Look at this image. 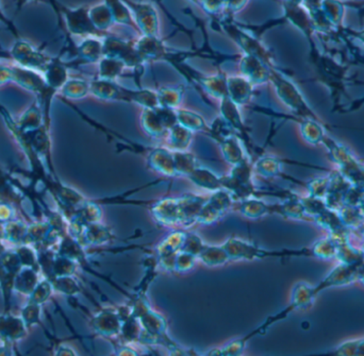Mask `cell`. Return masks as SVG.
<instances>
[{"label": "cell", "instance_id": "816d5d0a", "mask_svg": "<svg viewBox=\"0 0 364 356\" xmlns=\"http://www.w3.org/2000/svg\"><path fill=\"white\" fill-rule=\"evenodd\" d=\"M358 337L348 340L342 344H339L338 347L334 348V351L326 352V355H355L357 352Z\"/></svg>", "mask_w": 364, "mask_h": 356}, {"label": "cell", "instance_id": "9c48e42d", "mask_svg": "<svg viewBox=\"0 0 364 356\" xmlns=\"http://www.w3.org/2000/svg\"><path fill=\"white\" fill-rule=\"evenodd\" d=\"M91 330L95 336L112 340L119 337L121 333L122 319L117 309L114 307H104L100 309L96 314L91 317Z\"/></svg>", "mask_w": 364, "mask_h": 356}, {"label": "cell", "instance_id": "94428289", "mask_svg": "<svg viewBox=\"0 0 364 356\" xmlns=\"http://www.w3.org/2000/svg\"><path fill=\"white\" fill-rule=\"evenodd\" d=\"M30 1H36V0H16L17 9L21 10L23 5L30 3Z\"/></svg>", "mask_w": 364, "mask_h": 356}, {"label": "cell", "instance_id": "d6986e66", "mask_svg": "<svg viewBox=\"0 0 364 356\" xmlns=\"http://www.w3.org/2000/svg\"><path fill=\"white\" fill-rule=\"evenodd\" d=\"M147 166L164 177L176 178L173 150L163 147L152 149L147 154Z\"/></svg>", "mask_w": 364, "mask_h": 356}, {"label": "cell", "instance_id": "8fae6325", "mask_svg": "<svg viewBox=\"0 0 364 356\" xmlns=\"http://www.w3.org/2000/svg\"><path fill=\"white\" fill-rule=\"evenodd\" d=\"M149 211L157 224L174 228L181 226L179 197H164L149 203Z\"/></svg>", "mask_w": 364, "mask_h": 356}, {"label": "cell", "instance_id": "1f68e13d", "mask_svg": "<svg viewBox=\"0 0 364 356\" xmlns=\"http://www.w3.org/2000/svg\"><path fill=\"white\" fill-rule=\"evenodd\" d=\"M23 199H24L23 193L19 191L16 185L10 179L5 170L0 167V202L9 203L15 208H19Z\"/></svg>", "mask_w": 364, "mask_h": 356}, {"label": "cell", "instance_id": "3957f363", "mask_svg": "<svg viewBox=\"0 0 364 356\" xmlns=\"http://www.w3.org/2000/svg\"><path fill=\"white\" fill-rule=\"evenodd\" d=\"M225 249L227 250L231 262L234 261H253L271 259V257H296V250H267L258 246L242 241L237 237H230L223 244Z\"/></svg>", "mask_w": 364, "mask_h": 356}, {"label": "cell", "instance_id": "bcb514c9", "mask_svg": "<svg viewBox=\"0 0 364 356\" xmlns=\"http://www.w3.org/2000/svg\"><path fill=\"white\" fill-rule=\"evenodd\" d=\"M41 314H42V305L29 299L21 311V319L24 321L28 330L34 326L43 327Z\"/></svg>", "mask_w": 364, "mask_h": 356}, {"label": "cell", "instance_id": "8992f818", "mask_svg": "<svg viewBox=\"0 0 364 356\" xmlns=\"http://www.w3.org/2000/svg\"><path fill=\"white\" fill-rule=\"evenodd\" d=\"M23 268L14 249H5L0 253V290L3 298V313L11 311V297L14 292V280L17 272Z\"/></svg>", "mask_w": 364, "mask_h": 356}, {"label": "cell", "instance_id": "74e56055", "mask_svg": "<svg viewBox=\"0 0 364 356\" xmlns=\"http://www.w3.org/2000/svg\"><path fill=\"white\" fill-rule=\"evenodd\" d=\"M176 177H189L199 166L196 156L185 151H174Z\"/></svg>", "mask_w": 364, "mask_h": 356}, {"label": "cell", "instance_id": "603a6c76", "mask_svg": "<svg viewBox=\"0 0 364 356\" xmlns=\"http://www.w3.org/2000/svg\"><path fill=\"white\" fill-rule=\"evenodd\" d=\"M113 239H115V235L111 229L98 222L84 226V229L78 241L83 247L88 248L98 247Z\"/></svg>", "mask_w": 364, "mask_h": 356}, {"label": "cell", "instance_id": "ee69618b", "mask_svg": "<svg viewBox=\"0 0 364 356\" xmlns=\"http://www.w3.org/2000/svg\"><path fill=\"white\" fill-rule=\"evenodd\" d=\"M50 226H50L47 219L28 224V230H27L24 245L32 246L34 249L40 247L44 239H45Z\"/></svg>", "mask_w": 364, "mask_h": 356}, {"label": "cell", "instance_id": "30bf717a", "mask_svg": "<svg viewBox=\"0 0 364 356\" xmlns=\"http://www.w3.org/2000/svg\"><path fill=\"white\" fill-rule=\"evenodd\" d=\"M185 230H176L168 234L166 239L156 248V257L158 266L168 272H175L176 257L181 250L185 241Z\"/></svg>", "mask_w": 364, "mask_h": 356}, {"label": "cell", "instance_id": "5b68a950", "mask_svg": "<svg viewBox=\"0 0 364 356\" xmlns=\"http://www.w3.org/2000/svg\"><path fill=\"white\" fill-rule=\"evenodd\" d=\"M173 67L180 71L185 78L189 79L195 84L199 85L207 94L222 100L225 97H228L227 92V75L224 73H218V75H203L199 71H195L193 67H190L185 62L174 64Z\"/></svg>", "mask_w": 364, "mask_h": 356}, {"label": "cell", "instance_id": "680465c9", "mask_svg": "<svg viewBox=\"0 0 364 356\" xmlns=\"http://www.w3.org/2000/svg\"><path fill=\"white\" fill-rule=\"evenodd\" d=\"M358 281L364 285V262L358 266Z\"/></svg>", "mask_w": 364, "mask_h": 356}, {"label": "cell", "instance_id": "f1b7e54d", "mask_svg": "<svg viewBox=\"0 0 364 356\" xmlns=\"http://www.w3.org/2000/svg\"><path fill=\"white\" fill-rule=\"evenodd\" d=\"M176 114H177L178 123L187 128V130L193 133L203 132L206 133L207 135L210 134L211 127L203 119V116L190 110L179 109V108L176 109Z\"/></svg>", "mask_w": 364, "mask_h": 356}, {"label": "cell", "instance_id": "db71d44e", "mask_svg": "<svg viewBox=\"0 0 364 356\" xmlns=\"http://www.w3.org/2000/svg\"><path fill=\"white\" fill-rule=\"evenodd\" d=\"M114 349H115L116 355H140V352H137L135 348L131 346V344H126V342H115L113 344Z\"/></svg>", "mask_w": 364, "mask_h": 356}, {"label": "cell", "instance_id": "f35d334b", "mask_svg": "<svg viewBox=\"0 0 364 356\" xmlns=\"http://www.w3.org/2000/svg\"><path fill=\"white\" fill-rule=\"evenodd\" d=\"M28 224L21 220H10L3 224V237L5 241L16 246L24 245L26 239Z\"/></svg>", "mask_w": 364, "mask_h": 356}, {"label": "cell", "instance_id": "484cf974", "mask_svg": "<svg viewBox=\"0 0 364 356\" xmlns=\"http://www.w3.org/2000/svg\"><path fill=\"white\" fill-rule=\"evenodd\" d=\"M40 282V270L32 267H23L17 272L14 280V292L23 296L32 294L36 286Z\"/></svg>", "mask_w": 364, "mask_h": 356}, {"label": "cell", "instance_id": "8d00e7d4", "mask_svg": "<svg viewBox=\"0 0 364 356\" xmlns=\"http://www.w3.org/2000/svg\"><path fill=\"white\" fill-rule=\"evenodd\" d=\"M98 79L102 80L116 81L125 71L126 65L121 60L114 58L104 57L98 62Z\"/></svg>", "mask_w": 364, "mask_h": 356}, {"label": "cell", "instance_id": "d590c367", "mask_svg": "<svg viewBox=\"0 0 364 356\" xmlns=\"http://www.w3.org/2000/svg\"><path fill=\"white\" fill-rule=\"evenodd\" d=\"M185 88L182 85L177 86H162L157 92V100L158 106L170 108V109H178L181 104Z\"/></svg>", "mask_w": 364, "mask_h": 356}, {"label": "cell", "instance_id": "ac0fdd59", "mask_svg": "<svg viewBox=\"0 0 364 356\" xmlns=\"http://www.w3.org/2000/svg\"><path fill=\"white\" fill-rule=\"evenodd\" d=\"M239 67L241 75L253 86L270 81L271 69L259 58L244 54L240 58Z\"/></svg>", "mask_w": 364, "mask_h": 356}, {"label": "cell", "instance_id": "b9f144b4", "mask_svg": "<svg viewBox=\"0 0 364 356\" xmlns=\"http://www.w3.org/2000/svg\"><path fill=\"white\" fill-rule=\"evenodd\" d=\"M142 330L140 320L130 314L122 321L121 333L117 338H120V342L126 344H139Z\"/></svg>", "mask_w": 364, "mask_h": 356}, {"label": "cell", "instance_id": "52a82bcc", "mask_svg": "<svg viewBox=\"0 0 364 356\" xmlns=\"http://www.w3.org/2000/svg\"><path fill=\"white\" fill-rule=\"evenodd\" d=\"M10 57L19 67L32 69L43 73L52 58L48 57L46 54L36 49L30 43L24 40H19L14 43L11 50Z\"/></svg>", "mask_w": 364, "mask_h": 356}, {"label": "cell", "instance_id": "83f0119b", "mask_svg": "<svg viewBox=\"0 0 364 356\" xmlns=\"http://www.w3.org/2000/svg\"><path fill=\"white\" fill-rule=\"evenodd\" d=\"M141 125H142L143 130L149 137L161 139L168 135V131L164 127L161 118L157 113L155 108L143 109L142 114H141Z\"/></svg>", "mask_w": 364, "mask_h": 356}, {"label": "cell", "instance_id": "681fc988", "mask_svg": "<svg viewBox=\"0 0 364 356\" xmlns=\"http://www.w3.org/2000/svg\"><path fill=\"white\" fill-rule=\"evenodd\" d=\"M205 241H203L201 236L197 235L196 233L193 232H185V241L182 244L181 250L185 252L191 253V254L195 255L198 259L199 253L203 250V248L205 247Z\"/></svg>", "mask_w": 364, "mask_h": 356}, {"label": "cell", "instance_id": "7bdbcfd3", "mask_svg": "<svg viewBox=\"0 0 364 356\" xmlns=\"http://www.w3.org/2000/svg\"><path fill=\"white\" fill-rule=\"evenodd\" d=\"M52 287L56 293L67 296V297L73 298L81 294L82 288L79 284L78 280L73 276H56L52 278Z\"/></svg>", "mask_w": 364, "mask_h": 356}, {"label": "cell", "instance_id": "5bb4252c", "mask_svg": "<svg viewBox=\"0 0 364 356\" xmlns=\"http://www.w3.org/2000/svg\"><path fill=\"white\" fill-rule=\"evenodd\" d=\"M220 117L223 121L229 126L230 129L237 131L241 137V142L246 147L249 154L253 149V143H251V135H249V129L246 127L242 119L241 113H240L239 106L232 102L229 97H225L220 100Z\"/></svg>", "mask_w": 364, "mask_h": 356}, {"label": "cell", "instance_id": "f6af8a7d", "mask_svg": "<svg viewBox=\"0 0 364 356\" xmlns=\"http://www.w3.org/2000/svg\"><path fill=\"white\" fill-rule=\"evenodd\" d=\"M78 266L79 265L75 261L57 253L54 264H52V280L56 276H75Z\"/></svg>", "mask_w": 364, "mask_h": 356}, {"label": "cell", "instance_id": "f907efd6", "mask_svg": "<svg viewBox=\"0 0 364 356\" xmlns=\"http://www.w3.org/2000/svg\"><path fill=\"white\" fill-rule=\"evenodd\" d=\"M197 261L198 259L195 255L185 252V251H179L176 257L175 272L183 274V272H190L194 268Z\"/></svg>", "mask_w": 364, "mask_h": 356}, {"label": "cell", "instance_id": "6f0895ef", "mask_svg": "<svg viewBox=\"0 0 364 356\" xmlns=\"http://www.w3.org/2000/svg\"><path fill=\"white\" fill-rule=\"evenodd\" d=\"M13 344H5L3 342V344L0 346V355H13Z\"/></svg>", "mask_w": 364, "mask_h": 356}, {"label": "cell", "instance_id": "7a4b0ae2", "mask_svg": "<svg viewBox=\"0 0 364 356\" xmlns=\"http://www.w3.org/2000/svg\"><path fill=\"white\" fill-rule=\"evenodd\" d=\"M253 164H251L249 156H246L239 164L232 166L229 175L223 176V189L230 191L234 199L240 201L251 197L259 198L260 193L253 185Z\"/></svg>", "mask_w": 364, "mask_h": 356}, {"label": "cell", "instance_id": "7dc6e473", "mask_svg": "<svg viewBox=\"0 0 364 356\" xmlns=\"http://www.w3.org/2000/svg\"><path fill=\"white\" fill-rule=\"evenodd\" d=\"M54 292L55 290L52 287V282L44 278V280H40L32 294L29 296L28 299L36 302L41 305H45L46 302L52 297Z\"/></svg>", "mask_w": 364, "mask_h": 356}, {"label": "cell", "instance_id": "f546056e", "mask_svg": "<svg viewBox=\"0 0 364 356\" xmlns=\"http://www.w3.org/2000/svg\"><path fill=\"white\" fill-rule=\"evenodd\" d=\"M43 125H44V115L38 100L31 104L16 121L17 128L21 132L36 130Z\"/></svg>", "mask_w": 364, "mask_h": 356}, {"label": "cell", "instance_id": "836d02e7", "mask_svg": "<svg viewBox=\"0 0 364 356\" xmlns=\"http://www.w3.org/2000/svg\"><path fill=\"white\" fill-rule=\"evenodd\" d=\"M194 133L187 130L183 126L176 123L168 133V144L170 150L185 151L189 149Z\"/></svg>", "mask_w": 364, "mask_h": 356}, {"label": "cell", "instance_id": "2e32d148", "mask_svg": "<svg viewBox=\"0 0 364 356\" xmlns=\"http://www.w3.org/2000/svg\"><path fill=\"white\" fill-rule=\"evenodd\" d=\"M12 82L21 88L36 95V99H41L46 91V82L43 73L32 69H25L19 65H12Z\"/></svg>", "mask_w": 364, "mask_h": 356}, {"label": "cell", "instance_id": "e0dca14e", "mask_svg": "<svg viewBox=\"0 0 364 356\" xmlns=\"http://www.w3.org/2000/svg\"><path fill=\"white\" fill-rule=\"evenodd\" d=\"M135 48L144 62L164 60L170 63L175 54V52L168 51L164 43L159 38V36H142L140 40L135 42Z\"/></svg>", "mask_w": 364, "mask_h": 356}, {"label": "cell", "instance_id": "7402d4cb", "mask_svg": "<svg viewBox=\"0 0 364 356\" xmlns=\"http://www.w3.org/2000/svg\"><path fill=\"white\" fill-rule=\"evenodd\" d=\"M253 86L243 75H227L228 97L239 106L251 102L253 95Z\"/></svg>", "mask_w": 364, "mask_h": 356}, {"label": "cell", "instance_id": "44dd1931", "mask_svg": "<svg viewBox=\"0 0 364 356\" xmlns=\"http://www.w3.org/2000/svg\"><path fill=\"white\" fill-rule=\"evenodd\" d=\"M208 197L197 193H185L179 197L180 213H181V228L187 229L197 224L199 213L206 203Z\"/></svg>", "mask_w": 364, "mask_h": 356}, {"label": "cell", "instance_id": "ab89813d", "mask_svg": "<svg viewBox=\"0 0 364 356\" xmlns=\"http://www.w3.org/2000/svg\"><path fill=\"white\" fill-rule=\"evenodd\" d=\"M60 94L67 99H82L90 94V81L79 78H69L60 91Z\"/></svg>", "mask_w": 364, "mask_h": 356}, {"label": "cell", "instance_id": "60d3db41", "mask_svg": "<svg viewBox=\"0 0 364 356\" xmlns=\"http://www.w3.org/2000/svg\"><path fill=\"white\" fill-rule=\"evenodd\" d=\"M282 162L274 156H262L253 164V170L262 178L282 177Z\"/></svg>", "mask_w": 364, "mask_h": 356}, {"label": "cell", "instance_id": "11a10c76", "mask_svg": "<svg viewBox=\"0 0 364 356\" xmlns=\"http://www.w3.org/2000/svg\"><path fill=\"white\" fill-rule=\"evenodd\" d=\"M12 82V71L11 67L0 65V85Z\"/></svg>", "mask_w": 364, "mask_h": 356}, {"label": "cell", "instance_id": "d6a6232c", "mask_svg": "<svg viewBox=\"0 0 364 356\" xmlns=\"http://www.w3.org/2000/svg\"><path fill=\"white\" fill-rule=\"evenodd\" d=\"M237 210L245 217L258 219L264 217L266 215H271V204L263 202L257 197H251L240 201Z\"/></svg>", "mask_w": 364, "mask_h": 356}, {"label": "cell", "instance_id": "9f6ffc18", "mask_svg": "<svg viewBox=\"0 0 364 356\" xmlns=\"http://www.w3.org/2000/svg\"><path fill=\"white\" fill-rule=\"evenodd\" d=\"M56 355L59 356H75L77 355V352L73 349V348L69 347L67 344H58V347L56 348Z\"/></svg>", "mask_w": 364, "mask_h": 356}, {"label": "cell", "instance_id": "4316f807", "mask_svg": "<svg viewBox=\"0 0 364 356\" xmlns=\"http://www.w3.org/2000/svg\"><path fill=\"white\" fill-rule=\"evenodd\" d=\"M76 51L81 64H96L104 58L102 42L98 38H85Z\"/></svg>", "mask_w": 364, "mask_h": 356}, {"label": "cell", "instance_id": "277c9868", "mask_svg": "<svg viewBox=\"0 0 364 356\" xmlns=\"http://www.w3.org/2000/svg\"><path fill=\"white\" fill-rule=\"evenodd\" d=\"M102 50H104V57L121 60L126 67L135 71L137 77L142 75L145 62L135 48V42H128L115 36H106L102 40Z\"/></svg>", "mask_w": 364, "mask_h": 356}, {"label": "cell", "instance_id": "9a60e30c", "mask_svg": "<svg viewBox=\"0 0 364 356\" xmlns=\"http://www.w3.org/2000/svg\"><path fill=\"white\" fill-rule=\"evenodd\" d=\"M24 135L29 146L34 149V152L45 163L50 175L52 177L58 178L56 175L54 164H52V139H50L49 129L43 125L42 127L36 129V130L24 132Z\"/></svg>", "mask_w": 364, "mask_h": 356}, {"label": "cell", "instance_id": "91938a15", "mask_svg": "<svg viewBox=\"0 0 364 356\" xmlns=\"http://www.w3.org/2000/svg\"><path fill=\"white\" fill-rule=\"evenodd\" d=\"M0 23H3V24L7 25L8 27H10V29H13V25L11 24V21L5 16L3 11H1V8H0Z\"/></svg>", "mask_w": 364, "mask_h": 356}, {"label": "cell", "instance_id": "7c38bea8", "mask_svg": "<svg viewBox=\"0 0 364 356\" xmlns=\"http://www.w3.org/2000/svg\"><path fill=\"white\" fill-rule=\"evenodd\" d=\"M133 15L137 28L142 36H159V19L156 10L149 3H135L131 0H122Z\"/></svg>", "mask_w": 364, "mask_h": 356}, {"label": "cell", "instance_id": "cb8c5ba5", "mask_svg": "<svg viewBox=\"0 0 364 356\" xmlns=\"http://www.w3.org/2000/svg\"><path fill=\"white\" fill-rule=\"evenodd\" d=\"M214 141L218 143L220 151H222L223 156L230 165H237L246 158L243 147L241 145V139L237 135H234V133L220 135V137H216Z\"/></svg>", "mask_w": 364, "mask_h": 356}, {"label": "cell", "instance_id": "6da1fadb", "mask_svg": "<svg viewBox=\"0 0 364 356\" xmlns=\"http://www.w3.org/2000/svg\"><path fill=\"white\" fill-rule=\"evenodd\" d=\"M90 94L106 102H123L137 104L143 109H152L158 106L157 92L147 88H128L116 81L94 79L90 81Z\"/></svg>", "mask_w": 364, "mask_h": 356}, {"label": "cell", "instance_id": "c3c4849f", "mask_svg": "<svg viewBox=\"0 0 364 356\" xmlns=\"http://www.w3.org/2000/svg\"><path fill=\"white\" fill-rule=\"evenodd\" d=\"M15 252L19 255L23 267H32V268L38 269V254L36 250L32 246L21 245L14 248Z\"/></svg>", "mask_w": 364, "mask_h": 356}, {"label": "cell", "instance_id": "ffe728a7", "mask_svg": "<svg viewBox=\"0 0 364 356\" xmlns=\"http://www.w3.org/2000/svg\"><path fill=\"white\" fill-rule=\"evenodd\" d=\"M28 329L21 317L11 313L0 315V340L5 344H14L26 337Z\"/></svg>", "mask_w": 364, "mask_h": 356}, {"label": "cell", "instance_id": "4fadbf2b", "mask_svg": "<svg viewBox=\"0 0 364 356\" xmlns=\"http://www.w3.org/2000/svg\"><path fill=\"white\" fill-rule=\"evenodd\" d=\"M64 16L67 19V26L69 29V34L73 36H106L108 34H104L95 28L90 17V8L81 7L77 9H67L64 8L62 10Z\"/></svg>", "mask_w": 364, "mask_h": 356}, {"label": "cell", "instance_id": "d4e9b609", "mask_svg": "<svg viewBox=\"0 0 364 356\" xmlns=\"http://www.w3.org/2000/svg\"><path fill=\"white\" fill-rule=\"evenodd\" d=\"M187 179L201 189L209 191H216L223 189V180L220 176L216 175V172L201 165L192 172Z\"/></svg>", "mask_w": 364, "mask_h": 356}, {"label": "cell", "instance_id": "ba28073f", "mask_svg": "<svg viewBox=\"0 0 364 356\" xmlns=\"http://www.w3.org/2000/svg\"><path fill=\"white\" fill-rule=\"evenodd\" d=\"M234 204V197L230 191L222 189L213 191L212 195L207 198L206 203L203 204L197 224L209 226L216 224L226 213L229 212Z\"/></svg>", "mask_w": 364, "mask_h": 356}, {"label": "cell", "instance_id": "4dcf8cb0", "mask_svg": "<svg viewBox=\"0 0 364 356\" xmlns=\"http://www.w3.org/2000/svg\"><path fill=\"white\" fill-rule=\"evenodd\" d=\"M198 261L208 267H218L231 262L227 250L224 246L205 245L203 250L199 253Z\"/></svg>", "mask_w": 364, "mask_h": 356}, {"label": "cell", "instance_id": "f5cc1de1", "mask_svg": "<svg viewBox=\"0 0 364 356\" xmlns=\"http://www.w3.org/2000/svg\"><path fill=\"white\" fill-rule=\"evenodd\" d=\"M15 206L9 203L0 202V222L5 224V222L13 220L15 218Z\"/></svg>", "mask_w": 364, "mask_h": 356}, {"label": "cell", "instance_id": "e575fe53", "mask_svg": "<svg viewBox=\"0 0 364 356\" xmlns=\"http://www.w3.org/2000/svg\"><path fill=\"white\" fill-rule=\"evenodd\" d=\"M90 17L95 28L104 34H106L108 30L115 24L111 10L106 3L90 8Z\"/></svg>", "mask_w": 364, "mask_h": 356}]
</instances>
